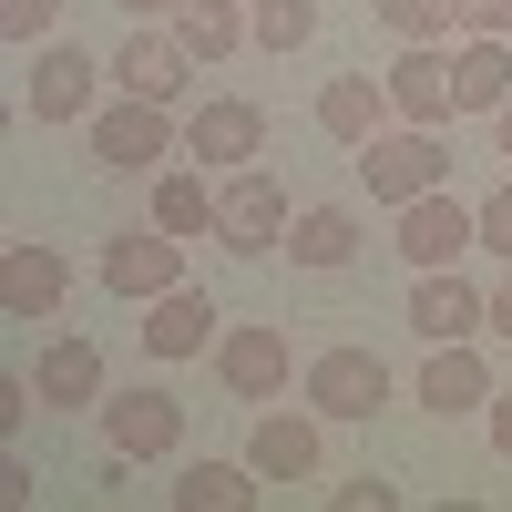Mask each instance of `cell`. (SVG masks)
<instances>
[{
	"mask_svg": "<svg viewBox=\"0 0 512 512\" xmlns=\"http://www.w3.org/2000/svg\"><path fill=\"white\" fill-rule=\"evenodd\" d=\"M359 175H369V205H400L410 195H431V185H451V144L431 134V123H400V134H379V144H359Z\"/></svg>",
	"mask_w": 512,
	"mask_h": 512,
	"instance_id": "6da1fadb",
	"label": "cell"
},
{
	"mask_svg": "<svg viewBox=\"0 0 512 512\" xmlns=\"http://www.w3.org/2000/svg\"><path fill=\"white\" fill-rule=\"evenodd\" d=\"M185 144V123H175V103H144V93H123V103H103L93 113V164H113V175H154L164 154Z\"/></svg>",
	"mask_w": 512,
	"mask_h": 512,
	"instance_id": "7a4b0ae2",
	"label": "cell"
},
{
	"mask_svg": "<svg viewBox=\"0 0 512 512\" xmlns=\"http://www.w3.org/2000/svg\"><path fill=\"white\" fill-rule=\"evenodd\" d=\"M400 267L410 277H431V267H461V246H482V205H461L451 185H431V195H410L400 205Z\"/></svg>",
	"mask_w": 512,
	"mask_h": 512,
	"instance_id": "3957f363",
	"label": "cell"
},
{
	"mask_svg": "<svg viewBox=\"0 0 512 512\" xmlns=\"http://www.w3.org/2000/svg\"><path fill=\"white\" fill-rule=\"evenodd\" d=\"M216 246H226V256H277V246H287V195H277V175L236 164V175L216 185Z\"/></svg>",
	"mask_w": 512,
	"mask_h": 512,
	"instance_id": "277c9868",
	"label": "cell"
},
{
	"mask_svg": "<svg viewBox=\"0 0 512 512\" xmlns=\"http://www.w3.org/2000/svg\"><path fill=\"white\" fill-rule=\"evenodd\" d=\"M103 451H123V461H175L185 451V400L175 390H103Z\"/></svg>",
	"mask_w": 512,
	"mask_h": 512,
	"instance_id": "5b68a950",
	"label": "cell"
},
{
	"mask_svg": "<svg viewBox=\"0 0 512 512\" xmlns=\"http://www.w3.org/2000/svg\"><path fill=\"white\" fill-rule=\"evenodd\" d=\"M308 410L318 420H379L390 410V359L379 349H318L308 359Z\"/></svg>",
	"mask_w": 512,
	"mask_h": 512,
	"instance_id": "8992f818",
	"label": "cell"
},
{
	"mask_svg": "<svg viewBox=\"0 0 512 512\" xmlns=\"http://www.w3.org/2000/svg\"><path fill=\"white\" fill-rule=\"evenodd\" d=\"M21 103H31V123H93V113H103V62L72 52V41H41Z\"/></svg>",
	"mask_w": 512,
	"mask_h": 512,
	"instance_id": "52a82bcc",
	"label": "cell"
},
{
	"mask_svg": "<svg viewBox=\"0 0 512 512\" xmlns=\"http://www.w3.org/2000/svg\"><path fill=\"white\" fill-rule=\"evenodd\" d=\"M256 144H267V113H256L246 93H205L185 113V154L205 164V175H236V164H256Z\"/></svg>",
	"mask_w": 512,
	"mask_h": 512,
	"instance_id": "ba28073f",
	"label": "cell"
},
{
	"mask_svg": "<svg viewBox=\"0 0 512 512\" xmlns=\"http://www.w3.org/2000/svg\"><path fill=\"white\" fill-rule=\"evenodd\" d=\"M390 123H400V103H390V72H338V82H318V134H328L338 154L379 144Z\"/></svg>",
	"mask_w": 512,
	"mask_h": 512,
	"instance_id": "9c48e42d",
	"label": "cell"
},
{
	"mask_svg": "<svg viewBox=\"0 0 512 512\" xmlns=\"http://www.w3.org/2000/svg\"><path fill=\"white\" fill-rule=\"evenodd\" d=\"M123 93H144V103H185V82H195V41L175 21H144V31H123V62H113Z\"/></svg>",
	"mask_w": 512,
	"mask_h": 512,
	"instance_id": "30bf717a",
	"label": "cell"
},
{
	"mask_svg": "<svg viewBox=\"0 0 512 512\" xmlns=\"http://www.w3.org/2000/svg\"><path fill=\"white\" fill-rule=\"evenodd\" d=\"M103 287H113V297H144V308H154V297H175V287H185V236H164V226L113 236V246H103Z\"/></svg>",
	"mask_w": 512,
	"mask_h": 512,
	"instance_id": "8fae6325",
	"label": "cell"
},
{
	"mask_svg": "<svg viewBox=\"0 0 512 512\" xmlns=\"http://www.w3.org/2000/svg\"><path fill=\"white\" fill-rule=\"evenodd\" d=\"M216 379H226V400H277V390H287V328L236 318V328L216 338Z\"/></svg>",
	"mask_w": 512,
	"mask_h": 512,
	"instance_id": "7c38bea8",
	"label": "cell"
},
{
	"mask_svg": "<svg viewBox=\"0 0 512 512\" xmlns=\"http://www.w3.org/2000/svg\"><path fill=\"white\" fill-rule=\"evenodd\" d=\"M62 297H72L62 246H41V236H11V246H0V308H11V318H62Z\"/></svg>",
	"mask_w": 512,
	"mask_h": 512,
	"instance_id": "4fadbf2b",
	"label": "cell"
},
{
	"mask_svg": "<svg viewBox=\"0 0 512 512\" xmlns=\"http://www.w3.org/2000/svg\"><path fill=\"white\" fill-rule=\"evenodd\" d=\"M390 103H400V123H431V134H451V113H461V93H451V52L410 41V52L390 62Z\"/></svg>",
	"mask_w": 512,
	"mask_h": 512,
	"instance_id": "5bb4252c",
	"label": "cell"
},
{
	"mask_svg": "<svg viewBox=\"0 0 512 512\" xmlns=\"http://www.w3.org/2000/svg\"><path fill=\"white\" fill-rule=\"evenodd\" d=\"M246 461L267 482H318V410H256Z\"/></svg>",
	"mask_w": 512,
	"mask_h": 512,
	"instance_id": "9a60e30c",
	"label": "cell"
},
{
	"mask_svg": "<svg viewBox=\"0 0 512 512\" xmlns=\"http://www.w3.org/2000/svg\"><path fill=\"white\" fill-rule=\"evenodd\" d=\"M216 338H226V328H216V297L185 277L175 297H154V318H144V359H205Z\"/></svg>",
	"mask_w": 512,
	"mask_h": 512,
	"instance_id": "2e32d148",
	"label": "cell"
},
{
	"mask_svg": "<svg viewBox=\"0 0 512 512\" xmlns=\"http://www.w3.org/2000/svg\"><path fill=\"white\" fill-rule=\"evenodd\" d=\"M420 410H441V420L492 410V369H482V349H472V338H441V349L420 359Z\"/></svg>",
	"mask_w": 512,
	"mask_h": 512,
	"instance_id": "e0dca14e",
	"label": "cell"
},
{
	"mask_svg": "<svg viewBox=\"0 0 512 512\" xmlns=\"http://www.w3.org/2000/svg\"><path fill=\"white\" fill-rule=\"evenodd\" d=\"M31 390H41V410H103V349L93 338H52Z\"/></svg>",
	"mask_w": 512,
	"mask_h": 512,
	"instance_id": "ac0fdd59",
	"label": "cell"
},
{
	"mask_svg": "<svg viewBox=\"0 0 512 512\" xmlns=\"http://www.w3.org/2000/svg\"><path fill=\"white\" fill-rule=\"evenodd\" d=\"M451 93H461V113H502V103H512V41L461 31V41H451Z\"/></svg>",
	"mask_w": 512,
	"mask_h": 512,
	"instance_id": "d6986e66",
	"label": "cell"
},
{
	"mask_svg": "<svg viewBox=\"0 0 512 512\" xmlns=\"http://www.w3.org/2000/svg\"><path fill=\"white\" fill-rule=\"evenodd\" d=\"M410 328L431 338V349H441V338H472V328H492V297H472L451 267H431V277L410 287Z\"/></svg>",
	"mask_w": 512,
	"mask_h": 512,
	"instance_id": "ffe728a7",
	"label": "cell"
},
{
	"mask_svg": "<svg viewBox=\"0 0 512 512\" xmlns=\"http://www.w3.org/2000/svg\"><path fill=\"white\" fill-rule=\"evenodd\" d=\"M256 461H185V482H175V512H256Z\"/></svg>",
	"mask_w": 512,
	"mask_h": 512,
	"instance_id": "44dd1931",
	"label": "cell"
},
{
	"mask_svg": "<svg viewBox=\"0 0 512 512\" xmlns=\"http://www.w3.org/2000/svg\"><path fill=\"white\" fill-rule=\"evenodd\" d=\"M287 256H297V267H349V256H359V216H349V205H308V216H297L287 226Z\"/></svg>",
	"mask_w": 512,
	"mask_h": 512,
	"instance_id": "7402d4cb",
	"label": "cell"
},
{
	"mask_svg": "<svg viewBox=\"0 0 512 512\" xmlns=\"http://www.w3.org/2000/svg\"><path fill=\"white\" fill-rule=\"evenodd\" d=\"M246 41H256V52H308V41H318V0H246Z\"/></svg>",
	"mask_w": 512,
	"mask_h": 512,
	"instance_id": "603a6c76",
	"label": "cell"
},
{
	"mask_svg": "<svg viewBox=\"0 0 512 512\" xmlns=\"http://www.w3.org/2000/svg\"><path fill=\"white\" fill-rule=\"evenodd\" d=\"M154 226H164V236H216V195H205V164H195V175H164V185H154Z\"/></svg>",
	"mask_w": 512,
	"mask_h": 512,
	"instance_id": "cb8c5ba5",
	"label": "cell"
},
{
	"mask_svg": "<svg viewBox=\"0 0 512 512\" xmlns=\"http://www.w3.org/2000/svg\"><path fill=\"white\" fill-rule=\"evenodd\" d=\"M175 31L195 41V62H226L236 41H246V0H185V11H175Z\"/></svg>",
	"mask_w": 512,
	"mask_h": 512,
	"instance_id": "d4e9b609",
	"label": "cell"
},
{
	"mask_svg": "<svg viewBox=\"0 0 512 512\" xmlns=\"http://www.w3.org/2000/svg\"><path fill=\"white\" fill-rule=\"evenodd\" d=\"M369 11L390 21L400 41H451V31H461V21H451V0H369Z\"/></svg>",
	"mask_w": 512,
	"mask_h": 512,
	"instance_id": "484cf974",
	"label": "cell"
},
{
	"mask_svg": "<svg viewBox=\"0 0 512 512\" xmlns=\"http://www.w3.org/2000/svg\"><path fill=\"white\" fill-rule=\"evenodd\" d=\"M52 21H62V0H0V41H21V52H31Z\"/></svg>",
	"mask_w": 512,
	"mask_h": 512,
	"instance_id": "4316f807",
	"label": "cell"
},
{
	"mask_svg": "<svg viewBox=\"0 0 512 512\" xmlns=\"http://www.w3.org/2000/svg\"><path fill=\"white\" fill-rule=\"evenodd\" d=\"M328 502H338V512H400V482H369V472H359V482H338Z\"/></svg>",
	"mask_w": 512,
	"mask_h": 512,
	"instance_id": "83f0119b",
	"label": "cell"
},
{
	"mask_svg": "<svg viewBox=\"0 0 512 512\" xmlns=\"http://www.w3.org/2000/svg\"><path fill=\"white\" fill-rule=\"evenodd\" d=\"M451 21H461V31H492V41H512V0H451Z\"/></svg>",
	"mask_w": 512,
	"mask_h": 512,
	"instance_id": "f1b7e54d",
	"label": "cell"
},
{
	"mask_svg": "<svg viewBox=\"0 0 512 512\" xmlns=\"http://www.w3.org/2000/svg\"><path fill=\"white\" fill-rule=\"evenodd\" d=\"M482 246H492V256H512V185H492V195H482Z\"/></svg>",
	"mask_w": 512,
	"mask_h": 512,
	"instance_id": "f546056e",
	"label": "cell"
},
{
	"mask_svg": "<svg viewBox=\"0 0 512 512\" xmlns=\"http://www.w3.org/2000/svg\"><path fill=\"white\" fill-rule=\"evenodd\" d=\"M492 451L512 461V390H492Z\"/></svg>",
	"mask_w": 512,
	"mask_h": 512,
	"instance_id": "4dcf8cb0",
	"label": "cell"
},
{
	"mask_svg": "<svg viewBox=\"0 0 512 512\" xmlns=\"http://www.w3.org/2000/svg\"><path fill=\"white\" fill-rule=\"evenodd\" d=\"M113 11H134V21H175L185 0H113Z\"/></svg>",
	"mask_w": 512,
	"mask_h": 512,
	"instance_id": "1f68e13d",
	"label": "cell"
},
{
	"mask_svg": "<svg viewBox=\"0 0 512 512\" xmlns=\"http://www.w3.org/2000/svg\"><path fill=\"white\" fill-rule=\"evenodd\" d=\"M492 328H502V338H512V277H502V287H492Z\"/></svg>",
	"mask_w": 512,
	"mask_h": 512,
	"instance_id": "d6a6232c",
	"label": "cell"
},
{
	"mask_svg": "<svg viewBox=\"0 0 512 512\" xmlns=\"http://www.w3.org/2000/svg\"><path fill=\"white\" fill-rule=\"evenodd\" d=\"M492 154H502V164H512V103H502V113H492Z\"/></svg>",
	"mask_w": 512,
	"mask_h": 512,
	"instance_id": "836d02e7",
	"label": "cell"
}]
</instances>
